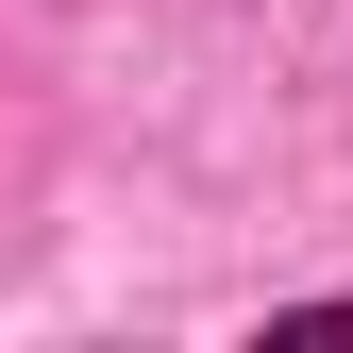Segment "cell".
Here are the masks:
<instances>
[]
</instances>
